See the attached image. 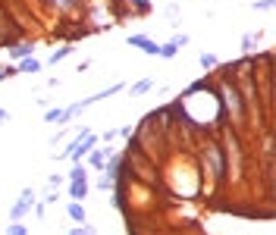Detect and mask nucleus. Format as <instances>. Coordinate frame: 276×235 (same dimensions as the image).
<instances>
[{"instance_id": "1", "label": "nucleus", "mask_w": 276, "mask_h": 235, "mask_svg": "<svg viewBox=\"0 0 276 235\" xmlns=\"http://www.w3.org/2000/svg\"><path fill=\"white\" fill-rule=\"evenodd\" d=\"M94 144H98V138H94V135L88 132V135H82V138H76L73 144H69V148L63 150V157H66V160H73V163H79V160L85 157V154H88V150H91Z\"/></svg>"}, {"instance_id": "2", "label": "nucleus", "mask_w": 276, "mask_h": 235, "mask_svg": "<svg viewBox=\"0 0 276 235\" xmlns=\"http://www.w3.org/2000/svg\"><path fill=\"white\" fill-rule=\"evenodd\" d=\"M32 204H35V192H32V188H22V194H19V201L13 204V210H10V216H13V220H22V216L32 210Z\"/></svg>"}, {"instance_id": "3", "label": "nucleus", "mask_w": 276, "mask_h": 235, "mask_svg": "<svg viewBox=\"0 0 276 235\" xmlns=\"http://www.w3.org/2000/svg\"><path fill=\"white\" fill-rule=\"evenodd\" d=\"M129 44H132V47H141V50H145L148 56H157V54H160V44H157V41H151V38H145V34H132Z\"/></svg>"}, {"instance_id": "4", "label": "nucleus", "mask_w": 276, "mask_h": 235, "mask_svg": "<svg viewBox=\"0 0 276 235\" xmlns=\"http://www.w3.org/2000/svg\"><path fill=\"white\" fill-rule=\"evenodd\" d=\"M69 194H73V201H85L88 198V179H69Z\"/></svg>"}, {"instance_id": "5", "label": "nucleus", "mask_w": 276, "mask_h": 235, "mask_svg": "<svg viewBox=\"0 0 276 235\" xmlns=\"http://www.w3.org/2000/svg\"><path fill=\"white\" fill-rule=\"evenodd\" d=\"M88 154H91V166H98V170H104L107 166V160H110V150H88Z\"/></svg>"}, {"instance_id": "6", "label": "nucleus", "mask_w": 276, "mask_h": 235, "mask_svg": "<svg viewBox=\"0 0 276 235\" xmlns=\"http://www.w3.org/2000/svg\"><path fill=\"white\" fill-rule=\"evenodd\" d=\"M16 69H19V72H32V76H35V72H41V63L35 60V56H26V60H19Z\"/></svg>"}, {"instance_id": "7", "label": "nucleus", "mask_w": 276, "mask_h": 235, "mask_svg": "<svg viewBox=\"0 0 276 235\" xmlns=\"http://www.w3.org/2000/svg\"><path fill=\"white\" fill-rule=\"evenodd\" d=\"M176 54H179V44H176V38H173V41L160 44V54H157V56H163V60H173Z\"/></svg>"}, {"instance_id": "8", "label": "nucleus", "mask_w": 276, "mask_h": 235, "mask_svg": "<svg viewBox=\"0 0 276 235\" xmlns=\"http://www.w3.org/2000/svg\"><path fill=\"white\" fill-rule=\"evenodd\" d=\"M10 56H13V60H26V56H32V44H16L13 50H10Z\"/></svg>"}, {"instance_id": "9", "label": "nucleus", "mask_w": 276, "mask_h": 235, "mask_svg": "<svg viewBox=\"0 0 276 235\" xmlns=\"http://www.w3.org/2000/svg\"><path fill=\"white\" fill-rule=\"evenodd\" d=\"M66 214H69V216H73L76 222H85V207H82V204H76V201H73V204H69V207H66Z\"/></svg>"}, {"instance_id": "10", "label": "nucleus", "mask_w": 276, "mask_h": 235, "mask_svg": "<svg viewBox=\"0 0 276 235\" xmlns=\"http://www.w3.org/2000/svg\"><path fill=\"white\" fill-rule=\"evenodd\" d=\"M7 235H29V229L22 226L19 220H13V222H10V226H7Z\"/></svg>"}, {"instance_id": "11", "label": "nucleus", "mask_w": 276, "mask_h": 235, "mask_svg": "<svg viewBox=\"0 0 276 235\" xmlns=\"http://www.w3.org/2000/svg\"><path fill=\"white\" fill-rule=\"evenodd\" d=\"M154 88V78H145V82H138V85H132V94H145Z\"/></svg>"}, {"instance_id": "12", "label": "nucleus", "mask_w": 276, "mask_h": 235, "mask_svg": "<svg viewBox=\"0 0 276 235\" xmlns=\"http://www.w3.org/2000/svg\"><path fill=\"white\" fill-rule=\"evenodd\" d=\"M44 122H63V110H44Z\"/></svg>"}, {"instance_id": "13", "label": "nucleus", "mask_w": 276, "mask_h": 235, "mask_svg": "<svg viewBox=\"0 0 276 235\" xmlns=\"http://www.w3.org/2000/svg\"><path fill=\"white\" fill-rule=\"evenodd\" d=\"M69 54H73V47H60L57 54H51V63H60V60H66Z\"/></svg>"}, {"instance_id": "14", "label": "nucleus", "mask_w": 276, "mask_h": 235, "mask_svg": "<svg viewBox=\"0 0 276 235\" xmlns=\"http://www.w3.org/2000/svg\"><path fill=\"white\" fill-rule=\"evenodd\" d=\"M69 179H88L85 166H82V163H76V166H73V172H69Z\"/></svg>"}, {"instance_id": "15", "label": "nucleus", "mask_w": 276, "mask_h": 235, "mask_svg": "<svg viewBox=\"0 0 276 235\" xmlns=\"http://www.w3.org/2000/svg\"><path fill=\"white\" fill-rule=\"evenodd\" d=\"M201 66L204 69H213V66H217V56H213V54H201Z\"/></svg>"}, {"instance_id": "16", "label": "nucleus", "mask_w": 276, "mask_h": 235, "mask_svg": "<svg viewBox=\"0 0 276 235\" xmlns=\"http://www.w3.org/2000/svg\"><path fill=\"white\" fill-rule=\"evenodd\" d=\"M69 235H98L91 226H76V229H69Z\"/></svg>"}, {"instance_id": "17", "label": "nucleus", "mask_w": 276, "mask_h": 235, "mask_svg": "<svg viewBox=\"0 0 276 235\" xmlns=\"http://www.w3.org/2000/svg\"><path fill=\"white\" fill-rule=\"evenodd\" d=\"M16 72H19L16 66H7V69H0V82H4V78H13Z\"/></svg>"}, {"instance_id": "18", "label": "nucleus", "mask_w": 276, "mask_h": 235, "mask_svg": "<svg viewBox=\"0 0 276 235\" xmlns=\"http://www.w3.org/2000/svg\"><path fill=\"white\" fill-rule=\"evenodd\" d=\"M254 41H257V34H245V38H242V47H245V50H251Z\"/></svg>"}, {"instance_id": "19", "label": "nucleus", "mask_w": 276, "mask_h": 235, "mask_svg": "<svg viewBox=\"0 0 276 235\" xmlns=\"http://www.w3.org/2000/svg\"><path fill=\"white\" fill-rule=\"evenodd\" d=\"M98 185H101V192H104V188H107V192H110V188H113V176H107V179H101Z\"/></svg>"}, {"instance_id": "20", "label": "nucleus", "mask_w": 276, "mask_h": 235, "mask_svg": "<svg viewBox=\"0 0 276 235\" xmlns=\"http://www.w3.org/2000/svg\"><path fill=\"white\" fill-rule=\"evenodd\" d=\"M7 120H10V113H7L4 107H0V122H7Z\"/></svg>"}]
</instances>
